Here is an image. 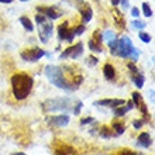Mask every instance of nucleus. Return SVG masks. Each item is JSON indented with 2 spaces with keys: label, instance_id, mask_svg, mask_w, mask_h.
<instances>
[{
  "label": "nucleus",
  "instance_id": "29",
  "mask_svg": "<svg viewBox=\"0 0 155 155\" xmlns=\"http://www.w3.org/2000/svg\"><path fill=\"white\" fill-rule=\"evenodd\" d=\"M82 107H83V103L82 102H76L75 103V106H74V111H72V113H74V114H76V116H79L81 114V109Z\"/></svg>",
  "mask_w": 155,
  "mask_h": 155
},
{
  "label": "nucleus",
  "instance_id": "40",
  "mask_svg": "<svg viewBox=\"0 0 155 155\" xmlns=\"http://www.w3.org/2000/svg\"><path fill=\"white\" fill-rule=\"evenodd\" d=\"M20 2H28V0H20Z\"/></svg>",
  "mask_w": 155,
  "mask_h": 155
},
{
  "label": "nucleus",
  "instance_id": "27",
  "mask_svg": "<svg viewBox=\"0 0 155 155\" xmlns=\"http://www.w3.org/2000/svg\"><path fill=\"white\" fill-rule=\"evenodd\" d=\"M131 24H133V27L134 28H138V30H143V28H145V23L144 21H141V20H134V21H131Z\"/></svg>",
  "mask_w": 155,
  "mask_h": 155
},
{
  "label": "nucleus",
  "instance_id": "23",
  "mask_svg": "<svg viewBox=\"0 0 155 155\" xmlns=\"http://www.w3.org/2000/svg\"><path fill=\"white\" fill-rule=\"evenodd\" d=\"M113 135H114V133H111L107 127H102V130H100V137L102 138H110Z\"/></svg>",
  "mask_w": 155,
  "mask_h": 155
},
{
  "label": "nucleus",
  "instance_id": "25",
  "mask_svg": "<svg viewBox=\"0 0 155 155\" xmlns=\"http://www.w3.org/2000/svg\"><path fill=\"white\" fill-rule=\"evenodd\" d=\"M138 37H140V40L143 41V42H145V44H148V42H151V35H150L148 33L140 31V33H138Z\"/></svg>",
  "mask_w": 155,
  "mask_h": 155
},
{
  "label": "nucleus",
  "instance_id": "5",
  "mask_svg": "<svg viewBox=\"0 0 155 155\" xmlns=\"http://www.w3.org/2000/svg\"><path fill=\"white\" fill-rule=\"evenodd\" d=\"M35 21H37V24H38V37H40L41 42L47 44L54 31L52 23H51V20H48V17H45L41 13L35 14Z\"/></svg>",
  "mask_w": 155,
  "mask_h": 155
},
{
  "label": "nucleus",
  "instance_id": "12",
  "mask_svg": "<svg viewBox=\"0 0 155 155\" xmlns=\"http://www.w3.org/2000/svg\"><path fill=\"white\" fill-rule=\"evenodd\" d=\"M37 12L44 14L45 17H49V20H57L62 16V12H59L57 7H47V6H40L37 7Z\"/></svg>",
  "mask_w": 155,
  "mask_h": 155
},
{
  "label": "nucleus",
  "instance_id": "35",
  "mask_svg": "<svg viewBox=\"0 0 155 155\" xmlns=\"http://www.w3.org/2000/svg\"><path fill=\"white\" fill-rule=\"evenodd\" d=\"M120 3H121L123 8L126 10V8H128V4H130V0H120Z\"/></svg>",
  "mask_w": 155,
  "mask_h": 155
},
{
  "label": "nucleus",
  "instance_id": "10",
  "mask_svg": "<svg viewBox=\"0 0 155 155\" xmlns=\"http://www.w3.org/2000/svg\"><path fill=\"white\" fill-rule=\"evenodd\" d=\"M102 44H103V38H102V33L99 31V30H96L93 33V37L89 40V48L92 52H102L103 48H102Z\"/></svg>",
  "mask_w": 155,
  "mask_h": 155
},
{
  "label": "nucleus",
  "instance_id": "24",
  "mask_svg": "<svg viewBox=\"0 0 155 155\" xmlns=\"http://www.w3.org/2000/svg\"><path fill=\"white\" fill-rule=\"evenodd\" d=\"M114 13V18H116V21H117V24L120 25V28H124V20H123V14L120 12H113Z\"/></svg>",
  "mask_w": 155,
  "mask_h": 155
},
{
  "label": "nucleus",
  "instance_id": "39",
  "mask_svg": "<svg viewBox=\"0 0 155 155\" xmlns=\"http://www.w3.org/2000/svg\"><path fill=\"white\" fill-rule=\"evenodd\" d=\"M10 155H27V154H24V152H14V154H10Z\"/></svg>",
  "mask_w": 155,
  "mask_h": 155
},
{
  "label": "nucleus",
  "instance_id": "2",
  "mask_svg": "<svg viewBox=\"0 0 155 155\" xmlns=\"http://www.w3.org/2000/svg\"><path fill=\"white\" fill-rule=\"evenodd\" d=\"M34 86L33 78L27 74H16L12 78L13 94L17 100H23L31 93Z\"/></svg>",
  "mask_w": 155,
  "mask_h": 155
},
{
  "label": "nucleus",
  "instance_id": "15",
  "mask_svg": "<svg viewBox=\"0 0 155 155\" xmlns=\"http://www.w3.org/2000/svg\"><path fill=\"white\" fill-rule=\"evenodd\" d=\"M133 109H134L133 102H128L126 106H124V104H121V106H118V107H114V109H113V114H114L116 117H123L127 111L133 110Z\"/></svg>",
  "mask_w": 155,
  "mask_h": 155
},
{
  "label": "nucleus",
  "instance_id": "13",
  "mask_svg": "<svg viewBox=\"0 0 155 155\" xmlns=\"http://www.w3.org/2000/svg\"><path fill=\"white\" fill-rule=\"evenodd\" d=\"M131 102H133V104H134V106L137 107V109H138L141 113H143L144 117H148V114H150V113H148L147 104L144 103L143 96H141L138 92H134V93H133V100H131Z\"/></svg>",
  "mask_w": 155,
  "mask_h": 155
},
{
  "label": "nucleus",
  "instance_id": "21",
  "mask_svg": "<svg viewBox=\"0 0 155 155\" xmlns=\"http://www.w3.org/2000/svg\"><path fill=\"white\" fill-rule=\"evenodd\" d=\"M57 155H76V152L72 147H61L57 151Z\"/></svg>",
  "mask_w": 155,
  "mask_h": 155
},
{
  "label": "nucleus",
  "instance_id": "33",
  "mask_svg": "<svg viewBox=\"0 0 155 155\" xmlns=\"http://www.w3.org/2000/svg\"><path fill=\"white\" fill-rule=\"evenodd\" d=\"M131 14L134 17H140V10H138V7H133L131 8Z\"/></svg>",
  "mask_w": 155,
  "mask_h": 155
},
{
  "label": "nucleus",
  "instance_id": "36",
  "mask_svg": "<svg viewBox=\"0 0 155 155\" xmlns=\"http://www.w3.org/2000/svg\"><path fill=\"white\" fill-rule=\"evenodd\" d=\"M111 4H113V6H118V4H120V0H111Z\"/></svg>",
  "mask_w": 155,
  "mask_h": 155
},
{
  "label": "nucleus",
  "instance_id": "32",
  "mask_svg": "<svg viewBox=\"0 0 155 155\" xmlns=\"http://www.w3.org/2000/svg\"><path fill=\"white\" fill-rule=\"evenodd\" d=\"M99 62V59L97 58H94V57H89V66H93V65H96Z\"/></svg>",
  "mask_w": 155,
  "mask_h": 155
},
{
  "label": "nucleus",
  "instance_id": "14",
  "mask_svg": "<svg viewBox=\"0 0 155 155\" xmlns=\"http://www.w3.org/2000/svg\"><path fill=\"white\" fill-rule=\"evenodd\" d=\"M126 100H123V99H103V100H97V102H94L93 104L94 106H104V107H110V109H114V107H118L124 104Z\"/></svg>",
  "mask_w": 155,
  "mask_h": 155
},
{
  "label": "nucleus",
  "instance_id": "28",
  "mask_svg": "<svg viewBox=\"0 0 155 155\" xmlns=\"http://www.w3.org/2000/svg\"><path fill=\"white\" fill-rule=\"evenodd\" d=\"M144 123H148V117H145V118H141V120H135V121H133V126H134V128H141L143 127V124Z\"/></svg>",
  "mask_w": 155,
  "mask_h": 155
},
{
  "label": "nucleus",
  "instance_id": "30",
  "mask_svg": "<svg viewBox=\"0 0 155 155\" xmlns=\"http://www.w3.org/2000/svg\"><path fill=\"white\" fill-rule=\"evenodd\" d=\"M85 30H86V27L83 24H81V25H78L76 28L74 30V33H75V35H82V34L85 33Z\"/></svg>",
  "mask_w": 155,
  "mask_h": 155
},
{
  "label": "nucleus",
  "instance_id": "6",
  "mask_svg": "<svg viewBox=\"0 0 155 155\" xmlns=\"http://www.w3.org/2000/svg\"><path fill=\"white\" fill-rule=\"evenodd\" d=\"M82 55H83V44H82V42H78V44L72 45V47H68V48L59 55V58H61V59H66V58L78 59V58H81Z\"/></svg>",
  "mask_w": 155,
  "mask_h": 155
},
{
  "label": "nucleus",
  "instance_id": "38",
  "mask_svg": "<svg viewBox=\"0 0 155 155\" xmlns=\"http://www.w3.org/2000/svg\"><path fill=\"white\" fill-rule=\"evenodd\" d=\"M150 97H151V100L154 102V90H150Z\"/></svg>",
  "mask_w": 155,
  "mask_h": 155
},
{
  "label": "nucleus",
  "instance_id": "1",
  "mask_svg": "<svg viewBox=\"0 0 155 155\" xmlns=\"http://www.w3.org/2000/svg\"><path fill=\"white\" fill-rule=\"evenodd\" d=\"M45 76L48 78V81L52 83L54 86H57L62 90H66V92H74L78 89V86L75 85L72 81H68V78L65 76V72L62 68L55 65H48L45 66L44 69Z\"/></svg>",
  "mask_w": 155,
  "mask_h": 155
},
{
  "label": "nucleus",
  "instance_id": "4",
  "mask_svg": "<svg viewBox=\"0 0 155 155\" xmlns=\"http://www.w3.org/2000/svg\"><path fill=\"white\" fill-rule=\"evenodd\" d=\"M74 104L75 103H72V100L68 97H55L45 100L42 103V109L44 111H49V113H54V111L69 113V111H74Z\"/></svg>",
  "mask_w": 155,
  "mask_h": 155
},
{
  "label": "nucleus",
  "instance_id": "16",
  "mask_svg": "<svg viewBox=\"0 0 155 155\" xmlns=\"http://www.w3.org/2000/svg\"><path fill=\"white\" fill-rule=\"evenodd\" d=\"M137 144H138V147L141 148H148L152 145V140L150 137V134L147 133H141L138 135V138H137Z\"/></svg>",
  "mask_w": 155,
  "mask_h": 155
},
{
  "label": "nucleus",
  "instance_id": "19",
  "mask_svg": "<svg viewBox=\"0 0 155 155\" xmlns=\"http://www.w3.org/2000/svg\"><path fill=\"white\" fill-rule=\"evenodd\" d=\"M20 23H21V25H23V27L28 31V33L34 31V25H33V23H31V20H30L28 17H25V16L20 17Z\"/></svg>",
  "mask_w": 155,
  "mask_h": 155
},
{
  "label": "nucleus",
  "instance_id": "18",
  "mask_svg": "<svg viewBox=\"0 0 155 155\" xmlns=\"http://www.w3.org/2000/svg\"><path fill=\"white\" fill-rule=\"evenodd\" d=\"M103 75L106 76V79L113 81V79H114V76H116V71H114V68H113V65L106 64V65L103 66Z\"/></svg>",
  "mask_w": 155,
  "mask_h": 155
},
{
  "label": "nucleus",
  "instance_id": "22",
  "mask_svg": "<svg viewBox=\"0 0 155 155\" xmlns=\"http://www.w3.org/2000/svg\"><path fill=\"white\" fill-rule=\"evenodd\" d=\"M102 38H103V41L109 42V41H111V40H114V38H117V35L114 34V31H111V30H106V31L103 33Z\"/></svg>",
  "mask_w": 155,
  "mask_h": 155
},
{
  "label": "nucleus",
  "instance_id": "9",
  "mask_svg": "<svg viewBox=\"0 0 155 155\" xmlns=\"http://www.w3.org/2000/svg\"><path fill=\"white\" fill-rule=\"evenodd\" d=\"M75 38V33L74 30L69 28V23L65 21L62 23L59 27H58V41H68V42H72Z\"/></svg>",
  "mask_w": 155,
  "mask_h": 155
},
{
  "label": "nucleus",
  "instance_id": "17",
  "mask_svg": "<svg viewBox=\"0 0 155 155\" xmlns=\"http://www.w3.org/2000/svg\"><path fill=\"white\" fill-rule=\"evenodd\" d=\"M81 16H82V21H83V23H89V21L92 20L93 12H92V7H90L89 4H85V6L81 8Z\"/></svg>",
  "mask_w": 155,
  "mask_h": 155
},
{
  "label": "nucleus",
  "instance_id": "31",
  "mask_svg": "<svg viewBox=\"0 0 155 155\" xmlns=\"http://www.w3.org/2000/svg\"><path fill=\"white\" fill-rule=\"evenodd\" d=\"M90 123H94V118L93 117L82 118V120H81V124H82V126H86V124H90Z\"/></svg>",
  "mask_w": 155,
  "mask_h": 155
},
{
  "label": "nucleus",
  "instance_id": "26",
  "mask_svg": "<svg viewBox=\"0 0 155 155\" xmlns=\"http://www.w3.org/2000/svg\"><path fill=\"white\" fill-rule=\"evenodd\" d=\"M143 13L145 17H151L152 16V8L150 7L148 3H143Z\"/></svg>",
  "mask_w": 155,
  "mask_h": 155
},
{
  "label": "nucleus",
  "instance_id": "3",
  "mask_svg": "<svg viewBox=\"0 0 155 155\" xmlns=\"http://www.w3.org/2000/svg\"><path fill=\"white\" fill-rule=\"evenodd\" d=\"M116 57H120V58H126V59H133V61H137L140 57V51L134 47L133 41H131L130 37H121L118 40L117 42V48H116V52H114Z\"/></svg>",
  "mask_w": 155,
  "mask_h": 155
},
{
  "label": "nucleus",
  "instance_id": "20",
  "mask_svg": "<svg viewBox=\"0 0 155 155\" xmlns=\"http://www.w3.org/2000/svg\"><path fill=\"white\" fill-rule=\"evenodd\" d=\"M111 128L114 131V135H121L123 133H124V130H126L124 124H121V123H113V124H111Z\"/></svg>",
  "mask_w": 155,
  "mask_h": 155
},
{
  "label": "nucleus",
  "instance_id": "7",
  "mask_svg": "<svg viewBox=\"0 0 155 155\" xmlns=\"http://www.w3.org/2000/svg\"><path fill=\"white\" fill-rule=\"evenodd\" d=\"M128 71H130V79L133 81V83H134L138 89H141L144 86V82H145L144 75L141 74L138 68L134 65V62H128Z\"/></svg>",
  "mask_w": 155,
  "mask_h": 155
},
{
  "label": "nucleus",
  "instance_id": "37",
  "mask_svg": "<svg viewBox=\"0 0 155 155\" xmlns=\"http://www.w3.org/2000/svg\"><path fill=\"white\" fill-rule=\"evenodd\" d=\"M0 3H3V4H10V3H12V0H0Z\"/></svg>",
  "mask_w": 155,
  "mask_h": 155
},
{
  "label": "nucleus",
  "instance_id": "34",
  "mask_svg": "<svg viewBox=\"0 0 155 155\" xmlns=\"http://www.w3.org/2000/svg\"><path fill=\"white\" fill-rule=\"evenodd\" d=\"M118 155H137L134 151H130V150H124V151H121Z\"/></svg>",
  "mask_w": 155,
  "mask_h": 155
},
{
  "label": "nucleus",
  "instance_id": "41",
  "mask_svg": "<svg viewBox=\"0 0 155 155\" xmlns=\"http://www.w3.org/2000/svg\"><path fill=\"white\" fill-rule=\"evenodd\" d=\"M78 2H83V0H78Z\"/></svg>",
  "mask_w": 155,
  "mask_h": 155
},
{
  "label": "nucleus",
  "instance_id": "8",
  "mask_svg": "<svg viewBox=\"0 0 155 155\" xmlns=\"http://www.w3.org/2000/svg\"><path fill=\"white\" fill-rule=\"evenodd\" d=\"M45 55V51L41 48H31V49H25L23 52L20 54V57L27 62H37L40 61L41 58Z\"/></svg>",
  "mask_w": 155,
  "mask_h": 155
},
{
  "label": "nucleus",
  "instance_id": "11",
  "mask_svg": "<svg viewBox=\"0 0 155 155\" xmlns=\"http://www.w3.org/2000/svg\"><path fill=\"white\" fill-rule=\"evenodd\" d=\"M69 116L66 114H58V116H51V117L47 118V123H48L51 127H66L69 124Z\"/></svg>",
  "mask_w": 155,
  "mask_h": 155
}]
</instances>
